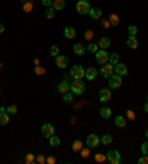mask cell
<instances>
[{
    "instance_id": "1",
    "label": "cell",
    "mask_w": 148,
    "mask_h": 164,
    "mask_svg": "<svg viewBox=\"0 0 148 164\" xmlns=\"http://www.w3.org/2000/svg\"><path fill=\"white\" fill-rule=\"evenodd\" d=\"M70 90L74 95H83L86 90V84L84 81H82V78H74V81L70 84Z\"/></svg>"
},
{
    "instance_id": "2",
    "label": "cell",
    "mask_w": 148,
    "mask_h": 164,
    "mask_svg": "<svg viewBox=\"0 0 148 164\" xmlns=\"http://www.w3.org/2000/svg\"><path fill=\"white\" fill-rule=\"evenodd\" d=\"M76 9H77V12L80 15H86V14H89L90 6H89V3L86 2V0H79L77 5H76Z\"/></svg>"
},
{
    "instance_id": "3",
    "label": "cell",
    "mask_w": 148,
    "mask_h": 164,
    "mask_svg": "<svg viewBox=\"0 0 148 164\" xmlns=\"http://www.w3.org/2000/svg\"><path fill=\"white\" fill-rule=\"evenodd\" d=\"M107 158H108V161L113 163V164H120V163H121V155H120V152L116 151V149H111L110 152H107Z\"/></svg>"
},
{
    "instance_id": "4",
    "label": "cell",
    "mask_w": 148,
    "mask_h": 164,
    "mask_svg": "<svg viewBox=\"0 0 148 164\" xmlns=\"http://www.w3.org/2000/svg\"><path fill=\"white\" fill-rule=\"evenodd\" d=\"M95 56H96V62H98V64H101V65L107 64V62H108V59H110V55L107 53V50H105V49L98 50V52L95 53Z\"/></svg>"
},
{
    "instance_id": "5",
    "label": "cell",
    "mask_w": 148,
    "mask_h": 164,
    "mask_svg": "<svg viewBox=\"0 0 148 164\" xmlns=\"http://www.w3.org/2000/svg\"><path fill=\"white\" fill-rule=\"evenodd\" d=\"M101 74H102V77L110 78V77L114 74V65H113V64H110V62L104 64V65H102V70H101Z\"/></svg>"
},
{
    "instance_id": "6",
    "label": "cell",
    "mask_w": 148,
    "mask_h": 164,
    "mask_svg": "<svg viewBox=\"0 0 148 164\" xmlns=\"http://www.w3.org/2000/svg\"><path fill=\"white\" fill-rule=\"evenodd\" d=\"M84 68L82 67V65H74L73 68H71V76L74 77V78H83L84 77Z\"/></svg>"
},
{
    "instance_id": "7",
    "label": "cell",
    "mask_w": 148,
    "mask_h": 164,
    "mask_svg": "<svg viewBox=\"0 0 148 164\" xmlns=\"http://www.w3.org/2000/svg\"><path fill=\"white\" fill-rule=\"evenodd\" d=\"M121 86V76H117V74H113L110 77V87L111 89H118Z\"/></svg>"
},
{
    "instance_id": "8",
    "label": "cell",
    "mask_w": 148,
    "mask_h": 164,
    "mask_svg": "<svg viewBox=\"0 0 148 164\" xmlns=\"http://www.w3.org/2000/svg\"><path fill=\"white\" fill-rule=\"evenodd\" d=\"M53 133H55V127L52 126V124H45L43 127H42V135L45 136V137H51V136H53Z\"/></svg>"
},
{
    "instance_id": "9",
    "label": "cell",
    "mask_w": 148,
    "mask_h": 164,
    "mask_svg": "<svg viewBox=\"0 0 148 164\" xmlns=\"http://www.w3.org/2000/svg\"><path fill=\"white\" fill-rule=\"evenodd\" d=\"M101 142V139L96 136V135H89L87 136V140H86V145L89 146V148H95V146H98V143Z\"/></svg>"
},
{
    "instance_id": "10",
    "label": "cell",
    "mask_w": 148,
    "mask_h": 164,
    "mask_svg": "<svg viewBox=\"0 0 148 164\" xmlns=\"http://www.w3.org/2000/svg\"><path fill=\"white\" fill-rule=\"evenodd\" d=\"M114 73L117 74V76H126L127 74V67L124 65V64H121V62H117L116 64V67H114Z\"/></svg>"
},
{
    "instance_id": "11",
    "label": "cell",
    "mask_w": 148,
    "mask_h": 164,
    "mask_svg": "<svg viewBox=\"0 0 148 164\" xmlns=\"http://www.w3.org/2000/svg\"><path fill=\"white\" fill-rule=\"evenodd\" d=\"M55 62H56V67L58 68H67V65H68V58L67 56H62V55H58L56 56V59H55Z\"/></svg>"
},
{
    "instance_id": "12",
    "label": "cell",
    "mask_w": 148,
    "mask_h": 164,
    "mask_svg": "<svg viewBox=\"0 0 148 164\" xmlns=\"http://www.w3.org/2000/svg\"><path fill=\"white\" fill-rule=\"evenodd\" d=\"M111 99V92H110V89H102L101 92H99V101L101 102H108Z\"/></svg>"
},
{
    "instance_id": "13",
    "label": "cell",
    "mask_w": 148,
    "mask_h": 164,
    "mask_svg": "<svg viewBox=\"0 0 148 164\" xmlns=\"http://www.w3.org/2000/svg\"><path fill=\"white\" fill-rule=\"evenodd\" d=\"M73 52H74L76 55H79V56H82V55H84V52H86V49H84V46H83L82 43H76V45L73 46Z\"/></svg>"
},
{
    "instance_id": "14",
    "label": "cell",
    "mask_w": 148,
    "mask_h": 164,
    "mask_svg": "<svg viewBox=\"0 0 148 164\" xmlns=\"http://www.w3.org/2000/svg\"><path fill=\"white\" fill-rule=\"evenodd\" d=\"M96 74H98V70H96V68H87V70L84 71V77H86L87 80H93V78L96 77Z\"/></svg>"
},
{
    "instance_id": "15",
    "label": "cell",
    "mask_w": 148,
    "mask_h": 164,
    "mask_svg": "<svg viewBox=\"0 0 148 164\" xmlns=\"http://www.w3.org/2000/svg\"><path fill=\"white\" fill-rule=\"evenodd\" d=\"M89 17H90L92 19H99V18L102 17V11H101V9H98V8L90 9V11H89Z\"/></svg>"
},
{
    "instance_id": "16",
    "label": "cell",
    "mask_w": 148,
    "mask_h": 164,
    "mask_svg": "<svg viewBox=\"0 0 148 164\" xmlns=\"http://www.w3.org/2000/svg\"><path fill=\"white\" fill-rule=\"evenodd\" d=\"M52 8H53L55 11H62V9L65 8V0H53Z\"/></svg>"
},
{
    "instance_id": "17",
    "label": "cell",
    "mask_w": 148,
    "mask_h": 164,
    "mask_svg": "<svg viewBox=\"0 0 148 164\" xmlns=\"http://www.w3.org/2000/svg\"><path fill=\"white\" fill-rule=\"evenodd\" d=\"M9 123V114L8 111H0V126H5Z\"/></svg>"
},
{
    "instance_id": "18",
    "label": "cell",
    "mask_w": 148,
    "mask_h": 164,
    "mask_svg": "<svg viewBox=\"0 0 148 164\" xmlns=\"http://www.w3.org/2000/svg\"><path fill=\"white\" fill-rule=\"evenodd\" d=\"M138 40H136V37L135 36H129V39H127V46L130 47V49H138Z\"/></svg>"
},
{
    "instance_id": "19",
    "label": "cell",
    "mask_w": 148,
    "mask_h": 164,
    "mask_svg": "<svg viewBox=\"0 0 148 164\" xmlns=\"http://www.w3.org/2000/svg\"><path fill=\"white\" fill-rule=\"evenodd\" d=\"M58 90L64 95V93H67L68 90H70V83L68 81H61L59 84H58Z\"/></svg>"
},
{
    "instance_id": "20",
    "label": "cell",
    "mask_w": 148,
    "mask_h": 164,
    "mask_svg": "<svg viewBox=\"0 0 148 164\" xmlns=\"http://www.w3.org/2000/svg\"><path fill=\"white\" fill-rule=\"evenodd\" d=\"M64 36H65L67 39H74V37H76V30H74L73 27H67V28L64 30Z\"/></svg>"
},
{
    "instance_id": "21",
    "label": "cell",
    "mask_w": 148,
    "mask_h": 164,
    "mask_svg": "<svg viewBox=\"0 0 148 164\" xmlns=\"http://www.w3.org/2000/svg\"><path fill=\"white\" fill-rule=\"evenodd\" d=\"M111 46V40L108 39V37H102L101 40H99V47L101 49H107V47H110Z\"/></svg>"
},
{
    "instance_id": "22",
    "label": "cell",
    "mask_w": 148,
    "mask_h": 164,
    "mask_svg": "<svg viewBox=\"0 0 148 164\" xmlns=\"http://www.w3.org/2000/svg\"><path fill=\"white\" fill-rule=\"evenodd\" d=\"M111 114H113V112H111V109H110L108 106H102V108H101V117H102V118H110Z\"/></svg>"
},
{
    "instance_id": "23",
    "label": "cell",
    "mask_w": 148,
    "mask_h": 164,
    "mask_svg": "<svg viewBox=\"0 0 148 164\" xmlns=\"http://www.w3.org/2000/svg\"><path fill=\"white\" fill-rule=\"evenodd\" d=\"M116 126H117V127H120V129L126 127V118H124V117H121V115H118V117L116 118Z\"/></svg>"
},
{
    "instance_id": "24",
    "label": "cell",
    "mask_w": 148,
    "mask_h": 164,
    "mask_svg": "<svg viewBox=\"0 0 148 164\" xmlns=\"http://www.w3.org/2000/svg\"><path fill=\"white\" fill-rule=\"evenodd\" d=\"M49 143H51V146L56 148V146H59V143H61V139H59L58 136H51V137H49Z\"/></svg>"
},
{
    "instance_id": "25",
    "label": "cell",
    "mask_w": 148,
    "mask_h": 164,
    "mask_svg": "<svg viewBox=\"0 0 148 164\" xmlns=\"http://www.w3.org/2000/svg\"><path fill=\"white\" fill-rule=\"evenodd\" d=\"M73 101H74V93H73V92H71V93H68V92L64 93V102H65V104H71Z\"/></svg>"
},
{
    "instance_id": "26",
    "label": "cell",
    "mask_w": 148,
    "mask_h": 164,
    "mask_svg": "<svg viewBox=\"0 0 148 164\" xmlns=\"http://www.w3.org/2000/svg\"><path fill=\"white\" fill-rule=\"evenodd\" d=\"M101 142H102L104 145H110V143L113 142V136H111V135H104V136L101 137Z\"/></svg>"
},
{
    "instance_id": "27",
    "label": "cell",
    "mask_w": 148,
    "mask_h": 164,
    "mask_svg": "<svg viewBox=\"0 0 148 164\" xmlns=\"http://www.w3.org/2000/svg\"><path fill=\"white\" fill-rule=\"evenodd\" d=\"M110 24H111V25H118V24H120V19H118V17H117L116 14L110 15Z\"/></svg>"
},
{
    "instance_id": "28",
    "label": "cell",
    "mask_w": 148,
    "mask_h": 164,
    "mask_svg": "<svg viewBox=\"0 0 148 164\" xmlns=\"http://www.w3.org/2000/svg\"><path fill=\"white\" fill-rule=\"evenodd\" d=\"M45 15H46V18H48V19H52V18L55 17V9H53V8H48Z\"/></svg>"
},
{
    "instance_id": "29",
    "label": "cell",
    "mask_w": 148,
    "mask_h": 164,
    "mask_svg": "<svg viewBox=\"0 0 148 164\" xmlns=\"http://www.w3.org/2000/svg\"><path fill=\"white\" fill-rule=\"evenodd\" d=\"M108 62H110V64H113V65H116V64L118 62V55H117V53H111V55H110Z\"/></svg>"
},
{
    "instance_id": "30",
    "label": "cell",
    "mask_w": 148,
    "mask_h": 164,
    "mask_svg": "<svg viewBox=\"0 0 148 164\" xmlns=\"http://www.w3.org/2000/svg\"><path fill=\"white\" fill-rule=\"evenodd\" d=\"M82 146H83L82 140H74V143H73V149L74 151H82Z\"/></svg>"
},
{
    "instance_id": "31",
    "label": "cell",
    "mask_w": 148,
    "mask_h": 164,
    "mask_svg": "<svg viewBox=\"0 0 148 164\" xmlns=\"http://www.w3.org/2000/svg\"><path fill=\"white\" fill-rule=\"evenodd\" d=\"M87 50L92 52V53H96V52H98V45H96V43H90V45L87 46Z\"/></svg>"
},
{
    "instance_id": "32",
    "label": "cell",
    "mask_w": 148,
    "mask_h": 164,
    "mask_svg": "<svg viewBox=\"0 0 148 164\" xmlns=\"http://www.w3.org/2000/svg\"><path fill=\"white\" fill-rule=\"evenodd\" d=\"M51 55L56 58V56L59 55V47H58V46H51Z\"/></svg>"
},
{
    "instance_id": "33",
    "label": "cell",
    "mask_w": 148,
    "mask_h": 164,
    "mask_svg": "<svg viewBox=\"0 0 148 164\" xmlns=\"http://www.w3.org/2000/svg\"><path fill=\"white\" fill-rule=\"evenodd\" d=\"M6 111H8V114H9V115H12V114H17L18 108H17L15 105H11V106H8V108H6Z\"/></svg>"
},
{
    "instance_id": "34",
    "label": "cell",
    "mask_w": 148,
    "mask_h": 164,
    "mask_svg": "<svg viewBox=\"0 0 148 164\" xmlns=\"http://www.w3.org/2000/svg\"><path fill=\"white\" fill-rule=\"evenodd\" d=\"M127 33H129V36H135V34L138 33V28H136L135 25H130V27L127 28Z\"/></svg>"
},
{
    "instance_id": "35",
    "label": "cell",
    "mask_w": 148,
    "mask_h": 164,
    "mask_svg": "<svg viewBox=\"0 0 148 164\" xmlns=\"http://www.w3.org/2000/svg\"><path fill=\"white\" fill-rule=\"evenodd\" d=\"M141 151H142L144 155H148V142H144V143L141 145Z\"/></svg>"
},
{
    "instance_id": "36",
    "label": "cell",
    "mask_w": 148,
    "mask_h": 164,
    "mask_svg": "<svg viewBox=\"0 0 148 164\" xmlns=\"http://www.w3.org/2000/svg\"><path fill=\"white\" fill-rule=\"evenodd\" d=\"M45 73H46V70H45V68H42V67H39V65L36 67V74H37V76H43Z\"/></svg>"
},
{
    "instance_id": "37",
    "label": "cell",
    "mask_w": 148,
    "mask_h": 164,
    "mask_svg": "<svg viewBox=\"0 0 148 164\" xmlns=\"http://www.w3.org/2000/svg\"><path fill=\"white\" fill-rule=\"evenodd\" d=\"M92 37H93V31H92V30H87V31H84V39L90 40Z\"/></svg>"
},
{
    "instance_id": "38",
    "label": "cell",
    "mask_w": 148,
    "mask_h": 164,
    "mask_svg": "<svg viewBox=\"0 0 148 164\" xmlns=\"http://www.w3.org/2000/svg\"><path fill=\"white\" fill-rule=\"evenodd\" d=\"M105 158H107V157H105V155H102V154H96V155H95V160H96V161H99V163L105 161Z\"/></svg>"
},
{
    "instance_id": "39",
    "label": "cell",
    "mask_w": 148,
    "mask_h": 164,
    "mask_svg": "<svg viewBox=\"0 0 148 164\" xmlns=\"http://www.w3.org/2000/svg\"><path fill=\"white\" fill-rule=\"evenodd\" d=\"M138 163H139V164H148V155H144L142 158H139Z\"/></svg>"
},
{
    "instance_id": "40",
    "label": "cell",
    "mask_w": 148,
    "mask_h": 164,
    "mask_svg": "<svg viewBox=\"0 0 148 164\" xmlns=\"http://www.w3.org/2000/svg\"><path fill=\"white\" fill-rule=\"evenodd\" d=\"M42 3L45 5V6H52V3H53V0H42Z\"/></svg>"
},
{
    "instance_id": "41",
    "label": "cell",
    "mask_w": 148,
    "mask_h": 164,
    "mask_svg": "<svg viewBox=\"0 0 148 164\" xmlns=\"http://www.w3.org/2000/svg\"><path fill=\"white\" fill-rule=\"evenodd\" d=\"M31 9H33V5H31V3H27V5H24V11H25V12H30Z\"/></svg>"
},
{
    "instance_id": "42",
    "label": "cell",
    "mask_w": 148,
    "mask_h": 164,
    "mask_svg": "<svg viewBox=\"0 0 148 164\" xmlns=\"http://www.w3.org/2000/svg\"><path fill=\"white\" fill-rule=\"evenodd\" d=\"M89 154H90V152H89V149H82V157H83V158H87V157H89Z\"/></svg>"
},
{
    "instance_id": "43",
    "label": "cell",
    "mask_w": 148,
    "mask_h": 164,
    "mask_svg": "<svg viewBox=\"0 0 148 164\" xmlns=\"http://www.w3.org/2000/svg\"><path fill=\"white\" fill-rule=\"evenodd\" d=\"M126 115H127V117H129V118H130V120H135V114H133V112H132V111H130V109H129V111H127V112H126Z\"/></svg>"
},
{
    "instance_id": "44",
    "label": "cell",
    "mask_w": 148,
    "mask_h": 164,
    "mask_svg": "<svg viewBox=\"0 0 148 164\" xmlns=\"http://www.w3.org/2000/svg\"><path fill=\"white\" fill-rule=\"evenodd\" d=\"M37 161H39V163H45V161H46V158H45V157H42V155H39V157H37Z\"/></svg>"
},
{
    "instance_id": "45",
    "label": "cell",
    "mask_w": 148,
    "mask_h": 164,
    "mask_svg": "<svg viewBox=\"0 0 148 164\" xmlns=\"http://www.w3.org/2000/svg\"><path fill=\"white\" fill-rule=\"evenodd\" d=\"M46 161H48L49 164H53V163H55V158H53V157H49V158H48Z\"/></svg>"
},
{
    "instance_id": "46",
    "label": "cell",
    "mask_w": 148,
    "mask_h": 164,
    "mask_svg": "<svg viewBox=\"0 0 148 164\" xmlns=\"http://www.w3.org/2000/svg\"><path fill=\"white\" fill-rule=\"evenodd\" d=\"M102 25H104L105 28H108V27H110V21H102Z\"/></svg>"
},
{
    "instance_id": "47",
    "label": "cell",
    "mask_w": 148,
    "mask_h": 164,
    "mask_svg": "<svg viewBox=\"0 0 148 164\" xmlns=\"http://www.w3.org/2000/svg\"><path fill=\"white\" fill-rule=\"evenodd\" d=\"M3 31H5V25L0 24V33H3Z\"/></svg>"
},
{
    "instance_id": "48",
    "label": "cell",
    "mask_w": 148,
    "mask_h": 164,
    "mask_svg": "<svg viewBox=\"0 0 148 164\" xmlns=\"http://www.w3.org/2000/svg\"><path fill=\"white\" fill-rule=\"evenodd\" d=\"M27 161L31 163V161H33V155H28V157H27Z\"/></svg>"
},
{
    "instance_id": "49",
    "label": "cell",
    "mask_w": 148,
    "mask_h": 164,
    "mask_svg": "<svg viewBox=\"0 0 148 164\" xmlns=\"http://www.w3.org/2000/svg\"><path fill=\"white\" fill-rule=\"evenodd\" d=\"M144 109H145V112H148V102L145 104V106H144Z\"/></svg>"
},
{
    "instance_id": "50",
    "label": "cell",
    "mask_w": 148,
    "mask_h": 164,
    "mask_svg": "<svg viewBox=\"0 0 148 164\" xmlns=\"http://www.w3.org/2000/svg\"><path fill=\"white\" fill-rule=\"evenodd\" d=\"M145 137L148 139V129H147V132H145Z\"/></svg>"
}]
</instances>
